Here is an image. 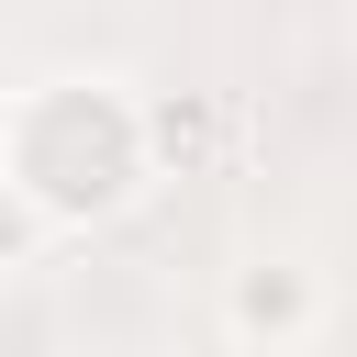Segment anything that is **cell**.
<instances>
[{
  "label": "cell",
  "mask_w": 357,
  "mask_h": 357,
  "mask_svg": "<svg viewBox=\"0 0 357 357\" xmlns=\"http://www.w3.org/2000/svg\"><path fill=\"white\" fill-rule=\"evenodd\" d=\"M234 324H245V335H268V324H301V279H268V268H257V279L234 290Z\"/></svg>",
  "instance_id": "obj_1"
}]
</instances>
